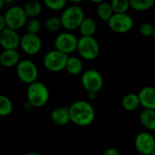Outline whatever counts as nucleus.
<instances>
[{"instance_id":"nucleus-5","label":"nucleus","mask_w":155,"mask_h":155,"mask_svg":"<svg viewBox=\"0 0 155 155\" xmlns=\"http://www.w3.org/2000/svg\"><path fill=\"white\" fill-rule=\"evenodd\" d=\"M69 56L70 55H67L56 49L51 50L44 56L43 64L44 66L50 72H60L65 69Z\"/></svg>"},{"instance_id":"nucleus-34","label":"nucleus","mask_w":155,"mask_h":155,"mask_svg":"<svg viewBox=\"0 0 155 155\" xmlns=\"http://www.w3.org/2000/svg\"><path fill=\"white\" fill-rule=\"evenodd\" d=\"M4 3H5L4 0H0V9H2L4 7Z\"/></svg>"},{"instance_id":"nucleus-28","label":"nucleus","mask_w":155,"mask_h":155,"mask_svg":"<svg viewBox=\"0 0 155 155\" xmlns=\"http://www.w3.org/2000/svg\"><path fill=\"white\" fill-rule=\"evenodd\" d=\"M25 25H26L27 33H30V34L37 35L38 32L41 29V23L37 18H30V19H28Z\"/></svg>"},{"instance_id":"nucleus-26","label":"nucleus","mask_w":155,"mask_h":155,"mask_svg":"<svg viewBox=\"0 0 155 155\" xmlns=\"http://www.w3.org/2000/svg\"><path fill=\"white\" fill-rule=\"evenodd\" d=\"M61 27H63V25L60 17L50 16L45 20V28L49 32H57Z\"/></svg>"},{"instance_id":"nucleus-13","label":"nucleus","mask_w":155,"mask_h":155,"mask_svg":"<svg viewBox=\"0 0 155 155\" xmlns=\"http://www.w3.org/2000/svg\"><path fill=\"white\" fill-rule=\"evenodd\" d=\"M21 37L17 31L6 27L3 31H0V45L4 50H16L20 46Z\"/></svg>"},{"instance_id":"nucleus-32","label":"nucleus","mask_w":155,"mask_h":155,"mask_svg":"<svg viewBox=\"0 0 155 155\" xmlns=\"http://www.w3.org/2000/svg\"><path fill=\"white\" fill-rule=\"evenodd\" d=\"M97 98V93H88V99L94 101Z\"/></svg>"},{"instance_id":"nucleus-6","label":"nucleus","mask_w":155,"mask_h":155,"mask_svg":"<svg viewBox=\"0 0 155 155\" xmlns=\"http://www.w3.org/2000/svg\"><path fill=\"white\" fill-rule=\"evenodd\" d=\"M77 51L81 57L85 60L92 61L97 58L100 54V45L94 36H81L78 42Z\"/></svg>"},{"instance_id":"nucleus-9","label":"nucleus","mask_w":155,"mask_h":155,"mask_svg":"<svg viewBox=\"0 0 155 155\" xmlns=\"http://www.w3.org/2000/svg\"><path fill=\"white\" fill-rule=\"evenodd\" d=\"M81 82L83 87L88 93H98L104 85L102 74L95 69H88L82 74Z\"/></svg>"},{"instance_id":"nucleus-3","label":"nucleus","mask_w":155,"mask_h":155,"mask_svg":"<svg viewBox=\"0 0 155 155\" xmlns=\"http://www.w3.org/2000/svg\"><path fill=\"white\" fill-rule=\"evenodd\" d=\"M61 21L63 27L71 32L79 29L81 24L84 20V12L78 5H72L67 6L62 13Z\"/></svg>"},{"instance_id":"nucleus-16","label":"nucleus","mask_w":155,"mask_h":155,"mask_svg":"<svg viewBox=\"0 0 155 155\" xmlns=\"http://www.w3.org/2000/svg\"><path fill=\"white\" fill-rule=\"evenodd\" d=\"M20 61V54L17 50H3L0 54V64L4 67L17 66Z\"/></svg>"},{"instance_id":"nucleus-1","label":"nucleus","mask_w":155,"mask_h":155,"mask_svg":"<svg viewBox=\"0 0 155 155\" xmlns=\"http://www.w3.org/2000/svg\"><path fill=\"white\" fill-rule=\"evenodd\" d=\"M70 119L77 126L85 127L92 124L95 119V110L87 101L80 100L69 106Z\"/></svg>"},{"instance_id":"nucleus-12","label":"nucleus","mask_w":155,"mask_h":155,"mask_svg":"<svg viewBox=\"0 0 155 155\" xmlns=\"http://www.w3.org/2000/svg\"><path fill=\"white\" fill-rule=\"evenodd\" d=\"M20 47L26 54L34 55L40 52L42 48V40L38 35L30 34L26 32L21 37Z\"/></svg>"},{"instance_id":"nucleus-7","label":"nucleus","mask_w":155,"mask_h":155,"mask_svg":"<svg viewBox=\"0 0 155 155\" xmlns=\"http://www.w3.org/2000/svg\"><path fill=\"white\" fill-rule=\"evenodd\" d=\"M16 74L21 82L29 85L37 81L38 68L33 61L24 59L16 66Z\"/></svg>"},{"instance_id":"nucleus-2","label":"nucleus","mask_w":155,"mask_h":155,"mask_svg":"<svg viewBox=\"0 0 155 155\" xmlns=\"http://www.w3.org/2000/svg\"><path fill=\"white\" fill-rule=\"evenodd\" d=\"M26 96L27 102L32 107L40 108L48 103L50 99V93L45 84L36 81L28 85L26 90Z\"/></svg>"},{"instance_id":"nucleus-10","label":"nucleus","mask_w":155,"mask_h":155,"mask_svg":"<svg viewBox=\"0 0 155 155\" xmlns=\"http://www.w3.org/2000/svg\"><path fill=\"white\" fill-rule=\"evenodd\" d=\"M107 23L110 29L118 34L127 33L134 26V19L127 13L114 14Z\"/></svg>"},{"instance_id":"nucleus-20","label":"nucleus","mask_w":155,"mask_h":155,"mask_svg":"<svg viewBox=\"0 0 155 155\" xmlns=\"http://www.w3.org/2000/svg\"><path fill=\"white\" fill-rule=\"evenodd\" d=\"M96 12L99 18L105 22H108L114 15L111 2H106V1H103L97 5Z\"/></svg>"},{"instance_id":"nucleus-29","label":"nucleus","mask_w":155,"mask_h":155,"mask_svg":"<svg viewBox=\"0 0 155 155\" xmlns=\"http://www.w3.org/2000/svg\"><path fill=\"white\" fill-rule=\"evenodd\" d=\"M155 31V26L151 23H143L140 25L139 32L143 36L151 37L153 36Z\"/></svg>"},{"instance_id":"nucleus-14","label":"nucleus","mask_w":155,"mask_h":155,"mask_svg":"<svg viewBox=\"0 0 155 155\" xmlns=\"http://www.w3.org/2000/svg\"><path fill=\"white\" fill-rule=\"evenodd\" d=\"M141 105L144 109L155 110V87L145 86L138 93Z\"/></svg>"},{"instance_id":"nucleus-33","label":"nucleus","mask_w":155,"mask_h":155,"mask_svg":"<svg viewBox=\"0 0 155 155\" xmlns=\"http://www.w3.org/2000/svg\"><path fill=\"white\" fill-rule=\"evenodd\" d=\"M23 155H42L41 153H35V152H30V153H25V154Z\"/></svg>"},{"instance_id":"nucleus-24","label":"nucleus","mask_w":155,"mask_h":155,"mask_svg":"<svg viewBox=\"0 0 155 155\" xmlns=\"http://www.w3.org/2000/svg\"><path fill=\"white\" fill-rule=\"evenodd\" d=\"M111 4L114 14H126L131 7L130 0H113Z\"/></svg>"},{"instance_id":"nucleus-27","label":"nucleus","mask_w":155,"mask_h":155,"mask_svg":"<svg viewBox=\"0 0 155 155\" xmlns=\"http://www.w3.org/2000/svg\"><path fill=\"white\" fill-rule=\"evenodd\" d=\"M44 4L48 9L53 11H60L66 8L65 6L67 2L65 0H45Z\"/></svg>"},{"instance_id":"nucleus-22","label":"nucleus","mask_w":155,"mask_h":155,"mask_svg":"<svg viewBox=\"0 0 155 155\" xmlns=\"http://www.w3.org/2000/svg\"><path fill=\"white\" fill-rule=\"evenodd\" d=\"M24 9L25 11L26 15L28 16V18H36L42 12L43 9V5L39 1L36 0H32L27 2L25 6Z\"/></svg>"},{"instance_id":"nucleus-8","label":"nucleus","mask_w":155,"mask_h":155,"mask_svg":"<svg viewBox=\"0 0 155 155\" xmlns=\"http://www.w3.org/2000/svg\"><path fill=\"white\" fill-rule=\"evenodd\" d=\"M79 38L73 33L66 31L60 33L54 39L55 49L69 55L74 51H77Z\"/></svg>"},{"instance_id":"nucleus-11","label":"nucleus","mask_w":155,"mask_h":155,"mask_svg":"<svg viewBox=\"0 0 155 155\" xmlns=\"http://www.w3.org/2000/svg\"><path fill=\"white\" fill-rule=\"evenodd\" d=\"M134 146L142 155H153L155 153V138L149 132H143L136 135Z\"/></svg>"},{"instance_id":"nucleus-25","label":"nucleus","mask_w":155,"mask_h":155,"mask_svg":"<svg viewBox=\"0 0 155 155\" xmlns=\"http://www.w3.org/2000/svg\"><path fill=\"white\" fill-rule=\"evenodd\" d=\"M13 112V104L11 100L5 96H0V114L2 116H7Z\"/></svg>"},{"instance_id":"nucleus-23","label":"nucleus","mask_w":155,"mask_h":155,"mask_svg":"<svg viewBox=\"0 0 155 155\" xmlns=\"http://www.w3.org/2000/svg\"><path fill=\"white\" fill-rule=\"evenodd\" d=\"M131 8L136 10V11H147L151 9L153 5V0H130Z\"/></svg>"},{"instance_id":"nucleus-30","label":"nucleus","mask_w":155,"mask_h":155,"mask_svg":"<svg viewBox=\"0 0 155 155\" xmlns=\"http://www.w3.org/2000/svg\"><path fill=\"white\" fill-rule=\"evenodd\" d=\"M103 155H120V153L116 148L112 147V148H108L107 150H105Z\"/></svg>"},{"instance_id":"nucleus-15","label":"nucleus","mask_w":155,"mask_h":155,"mask_svg":"<svg viewBox=\"0 0 155 155\" xmlns=\"http://www.w3.org/2000/svg\"><path fill=\"white\" fill-rule=\"evenodd\" d=\"M50 119L52 123L57 126L66 125L69 122H71L69 107L60 106L54 108L50 114Z\"/></svg>"},{"instance_id":"nucleus-35","label":"nucleus","mask_w":155,"mask_h":155,"mask_svg":"<svg viewBox=\"0 0 155 155\" xmlns=\"http://www.w3.org/2000/svg\"><path fill=\"white\" fill-rule=\"evenodd\" d=\"M153 38L154 39V41H155V31H154V34H153Z\"/></svg>"},{"instance_id":"nucleus-17","label":"nucleus","mask_w":155,"mask_h":155,"mask_svg":"<svg viewBox=\"0 0 155 155\" xmlns=\"http://www.w3.org/2000/svg\"><path fill=\"white\" fill-rule=\"evenodd\" d=\"M139 118L140 123L146 130L155 131V110H143Z\"/></svg>"},{"instance_id":"nucleus-18","label":"nucleus","mask_w":155,"mask_h":155,"mask_svg":"<svg viewBox=\"0 0 155 155\" xmlns=\"http://www.w3.org/2000/svg\"><path fill=\"white\" fill-rule=\"evenodd\" d=\"M141 105L138 94L130 93L125 94L122 99V106L128 112H134Z\"/></svg>"},{"instance_id":"nucleus-4","label":"nucleus","mask_w":155,"mask_h":155,"mask_svg":"<svg viewBox=\"0 0 155 155\" xmlns=\"http://www.w3.org/2000/svg\"><path fill=\"white\" fill-rule=\"evenodd\" d=\"M6 26L13 30H19L26 25L28 16L25 14L24 7L19 5H14L9 7L4 14Z\"/></svg>"},{"instance_id":"nucleus-19","label":"nucleus","mask_w":155,"mask_h":155,"mask_svg":"<svg viewBox=\"0 0 155 155\" xmlns=\"http://www.w3.org/2000/svg\"><path fill=\"white\" fill-rule=\"evenodd\" d=\"M83 62L77 56H69L67 60V64L65 66V70L71 75H79L83 72Z\"/></svg>"},{"instance_id":"nucleus-31","label":"nucleus","mask_w":155,"mask_h":155,"mask_svg":"<svg viewBox=\"0 0 155 155\" xmlns=\"http://www.w3.org/2000/svg\"><path fill=\"white\" fill-rule=\"evenodd\" d=\"M6 27L7 26H6V22H5V16H4V15H0V31H3Z\"/></svg>"},{"instance_id":"nucleus-21","label":"nucleus","mask_w":155,"mask_h":155,"mask_svg":"<svg viewBox=\"0 0 155 155\" xmlns=\"http://www.w3.org/2000/svg\"><path fill=\"white\" fill-rule=\"evenodd\" d=\"M96 29H97V25L95 21L91 17H87V18L85 17L79 27L81 35L84 37L93 36L95 34Z\"/></svg>"}]
</instances>
